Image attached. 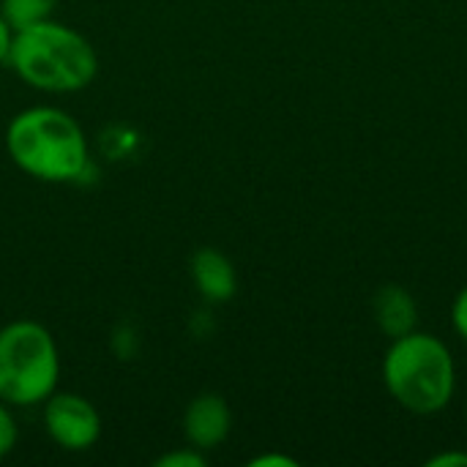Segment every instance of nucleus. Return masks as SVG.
I'll return each mask as SVG.
<instances>
[{
    "mask_svg": "<svg viewBox=\"0 0 467 467\" xmlns=\"http://www.w3.org/2000/svg\"><path fill=\"white\" fill-rule=\"evenodd\" d=\"M451 323H454V331L467 342V287H462L451 304Z\"/></svg>",
    "mask_w": 467,
    "mask_h": 467,
    "instance_id": "12",
    "label": "nucleus"
},
{
    "mask_svg": "<svg viewBox=\"0 0 467 467\" xmlns=\"http://www.w3.org/2000/svg\"><path fill=\"white\" fill-rule=\"evenodd\" d=\"M60 0H0V14L11 25V30L52 19Z\"/></svg>",
    "mask_w": 467,
    "mask_h": 467,
    "instance_id": "9",
    "label": "nucleus"
},
{
    "mask_svg": "<svg viewBox=\"0 0 467 467\" xmlns=\"http://www.w3.org/2000/svg\"><path fill=\"white\" fill-rule=\"evenodd\" d=\"M44 430L63 451H88L101 438V416L96 405L74 391H55L44 400Z\"/></svg>",
    "mask_w": 467,
    "mask_h": 467,
    "instance_id": "5",
    "label": "nucleus"
},
{
    "mask_svg": "<svg viewBox=\"0 0 467 467\" xmlns=\"http://www.w3.org/2000/svg\"><path fill=\"white\" fill-rule=\"evenodd\" d=\"M233 430V413L224 397L219 394H200L186 405L183 413V438L197 451L208 454L219 449Z\"/></svg>",
    "mask_w": 467,
    "mask_h": 467,
    "instance_id": "6",
    "label": "nucleus"
},
{
    "mask_svg": "<svg viewBox=\"0 0 467 467\" xmlns=\"http://www.w3.org/2000/svg\"><path fill=\"white\" fill-rule=\"evenodd\" d=\"M249 467H298V462L285 454H260L249 462Z\"/></svg>",
    "mask_w": 467,
    "mask_h": 467,
    "instance_id": "13",
    "label": "nucleus"
},
{
    "mask_svg": "<svg viewBox=\"0 0 467 467\" xmlns=\"http://www.w3.org/2000/svg\"><path fill=\"white\" fill-rule=\"evenodd\" d=\"M383 386L400 408L416 416L446 410L457 389V369L446 342L424 331L391 339L383 356Z\"/></svg>",
    "mask_w": 467,
    "mask_h": 467,
    "instance_id": "3",
    "label": "nucleus"
},
{
    "mask_svg": "<svg viewBox=\"0 0 467 467\" xmlns=\"http://www.w3.org/2000/svg\"><path fill=\"white\" fill-rule=\"evenodd\" d=\"M57 342L36 320H14L0 328V400L11 408L44 405L57 391Z\"/></svg>",
    "mask_w": 467,
    "mask_h": 467,
    "instance_id": "4",
    "label": "nucleus"
},
{
    "mask_svg": "<svg viewBox=\"0 0 467 467\" xmlns=\"http://www.w3.org/2000/svg\"><path fill=\"white\" fill-rule=\"evenodd\" d=\"M5 63L25 85L44 93H77L99 74L93 44L79 30L55 19L14 30Z\"/></svg>",
    "mask_w": 467,
    "mask_h": 467,
    "instance_id": "1",
    "label": "nucleus"
},
{
    "mask_svg": "<svg viewBox=\"0 0 467 467\" xmlns=\"http://www.w3.org/2000/svg\"><path fill=\"white\" fill-rule=\"evenodd\" d=\"M19 443V427H16V419L11 413V405H5L0 400V460L8 457Z\"/></svg>",
    "mask_w": 467,
    "mask_h": 467,
    "instance_id": "11",
    "label": "nucleus"
},
{
    "mask_svg": "<svg viewBox=\"0 0 467 467\" xmlns=\"http://www.w3.org/2000/svg\"><path fill=\"white\" fill-rule=\"evenodd\" d=\"M156 467H205L208 465V457L202 451H197L194 446H183V449H175V451H167L161 457L153 460Z\"/></svg>",
    "mask_w": 467,
    "mask_h": 467,
    "instance_id": "10",
    "label": "nucleus"
},
{
    "mask_svg": "<svg viewBox=\"0 0 467 467\" xmlns=\"http://www.w3.org/2000/svg\"><path fill=\"white\" fill-rule=\"evenodd\" d=\"M372 317L383 337L400 339L419 326V306L408 287L402 285H383L372 298Z\"/></svg>",
    "mask_w": 467,
    "mask_h": 467,
    "instance_id": "8",
    "label": "nucleus"
},
{
    "mask_svg": "<svg viewBox=\"0 0 467 467\" xmlns=\"http://www.w3.org/2000/svg\"><path fill=\"white\" fill-rule=\"evenodd\" d=\"M5 150L16 170L44 183L77 181L90 159L88 137L77 118L60 107H27L5 129Z\"/></svg>",
    "mask_w": 467,
    "mask_h": 467,
    "instance_id": "2",
    "label": "nucleus"
},
{
    "mask_svg": "<svg viewBox=\"0 0 467 467\" xmlns=\"http://www.w3.org/2000/svg\"><path fill=\"white\" fill-rule=\"evenodd\" d=\"M192 279L200 290V296L211 304H224L235 296L238 290V276L235 265L230 263L227 254L219 249H197L192 257Z\"/></svg>",
    "mask_w": 467,
    "mask_h": 467,
    "instance_id": "7",
    "label": "nucleus"
},
{
    "mask_svg": "<svg viewBox=\"0 0 467 467\" xmlns=\"http://www.w3.org/2000/svg\"><path fill=\"white\" fill-rule=\"evenodd\" d=\"M11 36H14V30H11V25L3 19V14H0V63H5L8 60V49H11Z\"/></svg>",
    "mask_w": 467,
    "mask_h": 467,
    "instance_id": "15",
    "label": "nucleus"
},
{
    "mask_svg": "<svg viewBox=\"0 0 467 467\" xmlns=\"http://www.w3.org/2000/svg\"><path fill=\"white\" fill-rule=\"evenodd\" d=\"M430 467H467V454L465 451H443L438 457H432Z\"/></svg>",
    "mask_w": 467,
    "mask_h": 467,
    "instance_id": "14",
    "label": "nucleus"
}]
</instances>
